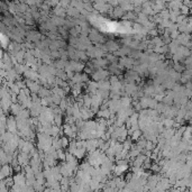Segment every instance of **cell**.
<instances>
[{"mask_svg":"<svg viewBox=\"0 0 192 192\" xmlns=\"http://www.w3.org/2000/svg\"><path fill=\"white\" fill-rule=\"evenodd\" d=\"M128 165L127 164H117V166L114 168V171H115L116 175H121L122 173L127 170Z\"/></svg>","mask_w":192,"mask_h":192,"instance_id":"obj_2","label":"cell"},{"mask_svg":"<svg viewBox=\"0 0 192 192\" xmlns=\"http://www.w3.org/2000/svg\"><path fill=\"white\" fill-rule=\"evenodd\" d=\"M87 147H77V151L74 152V155L77 158H82L84 155H85V152H87Z\"/></svg>","mask_w":192,"mask_h":192,"instance_id":"obj_5","label":"cell"},{"mask_svg":"<svg viewBox=\"0 0 192 192\" xmlns=\"http://www.w3.org/2000/svg\"><path fill=\"white\" fill-rule=\"evenodd\" d=\"M140 137H142V132H140L139 129H136V130L133 132V134H132V138H133L134 140H138Z\"/></svg>","mask_w":192,"mask_h":192,"instance_id":"obj_7","label":"cell"},{"mask_svg":"<svg viewBox=\"0 0 192 192\" xmlns=\"http://www.w3.org/2000/svg\"><path fill=\"white\" fill-rule=\"evenodd\" d=\"M119 62H120V64H121L122 66H127V68H130L135 63L134 60L132 58H121L119 60Z\"/></svg>","mask_w":192,"mask_h":192,"instance_id":"obj_3","label":"cell"},{"mask_svg":"<svg viewBox=\"0 0 192 192\" xmlns=\"http://www.w3.org/2000/svg\"><path fill=\"white\" fill-rule=\"evenodd\" d=\"M107 50L108 51H116V50H118V46L116 45V44H114L113 42H109V43H107Z\"/></svg>","mask_w":192,"mask_h":192,"instance_id":"obj_8","label":"cell"},{"mask_svg":"<svg viewBox=\"0 0 192 192\" xmlns=\"http://www.w3.org/2000/svg\"><path fill=\"white\" fill-rule=\"evenodd\" d=\"M61 143H62V147L63 148H65V147H68L70 145V143L68 140V137H62L61 138Z\"/></svg>","mask_w":192,"mask_h":192,"instance_id":"obj_9","label":"cell"},{"mask_svg":"<svg viewBox=\"0 0 192 192\" xmlns=\"http://www.w3.org/2000/svg\"><path fill=\"white\" fill-rule=\"evenodd\" d=\"M108 77V72L107 71H105V70H102V68H99V69H97V71L92 74V79L95 80V81H102V80H106Z\"/></svg>","mask_w":192,"mask_h":192,"instance_id":"obj_1","label":"cell"},{"mask_svg":"<svg viewBox=\"0 0 192 192\" xmlns=\"http://www.w3.org/2000/svg\"><path fill=\"white\" fill-rule=\"evenodd\" d=\"M38 93H39V97H40V98H46V97L52 96V95L50 93V90L44 89V88H40V89H39Z\"/></svg>","mask_w":192,"mask_h":192,"instance_id":"obj_6","label":"cell"},{"mask_svg":"<svg viewBox=\"0 0 192 192\" xmlns=\"http://www.w3.org/2000/svg\"><path fill=\"white\" fill-rule=\"evenodd\" d=\"M10 173H11V168H10V165H5V164H3L2 169H1V179L8 177V176L10 175Z\"/></svg>","mask_w":192,"mask_h":192,"instance_id":"obj_4","label":"cell"}]
</instances>
